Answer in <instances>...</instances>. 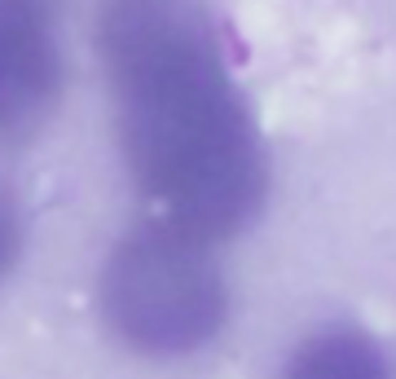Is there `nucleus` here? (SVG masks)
I'll return each mask as SVG.
<instances>
[{
  "mask_svg": "<svg viewBox=\"0 0 396 379\" xmlns=\"http://www.w3.org/2000/svg\"><path fill=\"white\" fill-rule=\"evenodd\" d=\"M101 300L115 331L141 353H190L225 322V287L207 243L168 221L119 243Z\"/></svg>",
  "mask_w": 396,
  "mask_h": 379,
  "instance_id": "obj_1",
  "label": "nucleus"
},
{
  "mask_svg": "<svg viewBox=\"0 0 396 379\" xmlns=\"http://www.w3.org/2000/svg\"><path fill=\"white\" fill-rule=\"evenodd\" d=\"M14 251H18V225H14V216H9L5 208H0V273L9 269Z\"/></svg>",
  "mask_w": 396,
  "mask_h": 379,
  "instance_id": "obj_3",
  "label": "nucleus"
},
{
  "mask_svg": "<svg viewBox=\"0 0 396 379\" xmlns=\"http://www.w3.org/2000/svg\"><path fill=\"white\" fill-rule=\"evenodd\" d=\"M286 379H392V370L370 335L322 331L290 358Z\"/></svg>",
  "mask_w": 396,
  "mask_h": 379,
  "instance_id": "obj_2",
  "label": "nucleus"
}]
</instances>
